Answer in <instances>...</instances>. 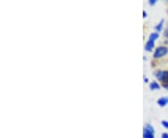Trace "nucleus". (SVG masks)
<instances>
[{"label":"nucleus","mask_w":168,"mask_h":138,"mask_svg":"<svg viewBox=\"0 0 168 138\" xmlns=\"http://www.w3.org/2000/svg\"><path fill=\"white\" fill-rule=\"evenodd\" d=\"M157 37H158V34H156V33L151 34V37H149V41L147 42L146 47H145V49H147V51H151V49L153 48V46H154V41H155V39Z\"/></svg>","instance_id":"1"},{"label":"nucleus","mask_w":168,"mask_h":138,"mask_svg":"<svg viewBox=\"0 0 168 138\" xmlns=\"http://www.w3.org/2000/svg\"><path fill=\"white\" fill-rule=\"evenodd\" d=\"M168 49L166 47H160L158 48L154 52V57L155 58H160V57H163V56H164L166 53H167Z\"/></svg>","instance_id":"2"},{"label":"nucleus","mask_w":168,"mask_h":138,"mask_svg":"<svg viewBox=\"0 0 168 138\" xmlns=\"http://www.w3.org/2000/svg\"><path fill=\"white\" fill-rule=\"evenodd\" d=\"M153 133H154V131H153L152 127L149 125H147L144 130V135L143 136H144V138H154Z\"/></svg>","instance_id":"3"},{"label":"nucleus","mask_w":168,"mask_h":138,"mask_svg":"<svg viewBox=\"0 0 168 138\" xmlns=\"http://www.w3.org/2000/svg\"><path fill=\"white\" fill-rule=\"evenodd\" d=\"M157 79L163 81V82H165L166 84L168 83V72L166 71H163V72H159L157 73Z\"/></svg>","instance_id":"4"},{"label":"nucleus","mask_w":168,"mask_h":138,"mask_svg":"<svg viewBox=\"0 0 168 138\" xmlns=\"http://www.w3.org/2000/svg\"><path fill=\"white\" fill-rule=\"evenodd\" d=\"M168 103V98H161L158 100V104L161 105V107H163V105H165Z\"/></svg>","instance_id":"5"},{"label":"nucleus","mask_w":168,"mask_h":138,"mask_svg":"<svg viewBox=\"0 0 168 138\" xmlns=\"http://www.w3.org/2000/svg\"><path fill=\"white\" fill-rule=\"evenodd\" d=\"M151 90H154V89H159L160 88V86L157 83H155V82H152L151 84Z\"/></svg>","instance_id":"6"},{"label":"nucleus","mask_w":168,"mask_h":138,"mask_svg":"<svg viewBox=\"0 0 168 138\" xmlns=\"http://www.w3.org/2000/svg\"><path fill=\"white\" fill-rule=\"evenodd\" d=\"M162 123H163V125L164 127H167V128H168V122H165V121H163Z\"/></svg>","instance_id":"7"},{"label":"nucleus","mask_w":168,"mask_h":138,"mask_svg":"<svg viewBox=\"0 0 168 138\" xmlns=\"http://www.w3.org/2000/svg\"><path fill=\"white\" fill-rule=\"evenodd\" d=\"M162 138H168V134L167 133H163L162 135Z\"/></svg>","instance_id":"8"},{"label":"nucleus","mask_w":168,"mask_h":138,"mask_svg":"<svg viewBox=\"0 0 168 138\" xmlns=\"http://www.w3.org/2000/svg\"><path fill=\"white\" fill-rule=\"evenodd\" d=\"M154 3H155V0H152V1L149 2V4H151V5L152 4V5H153V4H154Z\"/></svg>","instance_id":"9"}]
</instances>
